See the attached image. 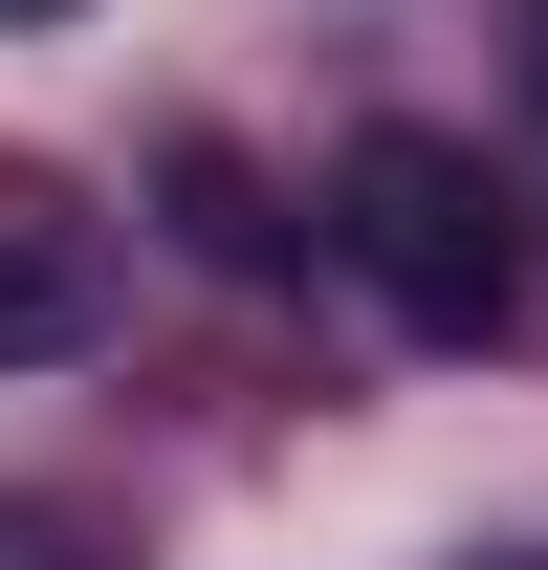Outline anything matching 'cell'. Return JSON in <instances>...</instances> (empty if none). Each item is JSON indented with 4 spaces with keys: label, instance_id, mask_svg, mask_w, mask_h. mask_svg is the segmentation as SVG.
I'll return each mask as SVG.
<instances>
[{
    "label": "cell",
    "instance_id": "6da1fadb",
    "mask_svg": "<svg viewBox=\"0 0 548 570\" xmlns=\"http://www.w3.org/2000/svg\"><path fill=\"white\" fill-rule=\"evenodd\" d=\"M330 242L373 264V307L417 352H505L527 330V242H505V176L461 132H351L330 154Z\"/></svg>",
    "mask_w": 548,
    "mask_h": 570
},
{
    "label": "cell",
    "instance_id": "7a4b0ae2",
    "mask_svg": "<svg viewBox=\"0 0 548 570\" xmlns=\"http://www.w3.org/2000/svg\"><path fill=\"white\" fill-rule=\"evenodd\" d=\"M88 307H110V219H88L67 176H0V373L88 352Z\"/></svg>",
    "mask_w": 548,
    "mask_h": 570
},
{
    "label": "cell",
    "instance_id": "3957f363",
    "mask_svg": "<svg viewBox=\"0 0 548 570\" xmlns=\"http://www.w3.org/2000/svg\"><path fill=\"white\" fill-rule=\"evenodd\" d=\"M527 110H548V0H527Z\"/></svg>",
    "mask_w": 548,
    "mask_h": 570
},
{
    "label": "cell",
    "instance_id": "277c9868",
    "mask_svg": "<svg viewBox=\"0 0 548 570\" xmlns=\"http://www.w3.org/2000/svg\"><path fill=\"white\" fill-rule=\"evenodd\" d=\"M0 570H45V549H22V527H0Z\"/></svg>",
    "mask_w": 548,
    "mask_h": 570
},
{
    "label": "cell",
    "instance_id": "5b68a950",
    "mask_svg": "<svg viewBox=\"0 0 548 570\" xmlns=\"http://www.w3.org/2000/svg\"><path fill=\"white\" fill-rule=\"evenodd\" d=\"M0 22H45V0H0Z\"/></svg>",
    "mask_w": 548,
    "mask_h": 570
}]
</instances>
